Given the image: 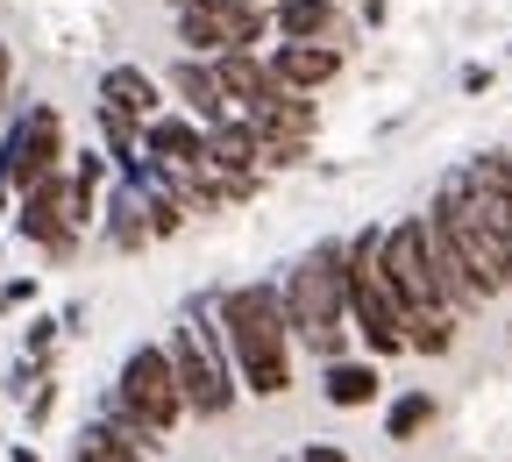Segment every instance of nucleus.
<instances>
[{
  "label": "nucleus",
  "instance_id": "obj_17",
  "mask_svg": "<svg viewBox=\"0 0 512 462\" xmlns=\"http://www.w3.org/2000/svg\"><path fill=\"white\" fill-rule=\"evenodd\" d=\"M456 178H463L470 200H484L498 221H512V164H505V157H470Z\"/></svg>",
  "mask_w": 512,
  "mask_h": 462
},
{
  "label": "nucleus",
  "instance_id": "obj_13",
  "mask_svg": "<svg viewBox=\"0 0 512 462\" xmlns=\"http://www.w3.org/2000/svg\"><path fill=\"white\" fill-rule=\"evenodd\" d=\"M214 72H221V86H228V100H235V107H264V100L285 86V79H278L256 50H221V57H214Z\"/></svg>",
  "mask_w": 512,
  "mask_h": 462
},
{
  "label": "nucleus",
  "instance_id": "obj_5",
  "mask_svg": "<svg viewBox=\"0 0 512 462\" xmlns=\"http://www.w3.org/2000/svg\"><path fill=\"white\" fill-rule=\"evenodd\" d=\"M178 420H185V384H178L171 349H136L114 384V427H128L136 441H157Z\"/></svg>",
  "mask_w": 512,
  "mask_h": 462
},
{
  "label": "nucleus",
  "instance_id": "obj_4",
  "mask_svg": "<svg viewBox=\"0 0 512 462\" xmlns=\"http://www.w3.org/2000/svg\"><path fill=\"white\" fill-rule=\"evenodd\" d=\"M171 363H178V384H185V413L221 420V413L235 406V370H228L235 356H228L221 313L192 306V313L178 320V335H171Z\"/></svg>",
  "mask_w": 512,
  "mask_h": 462
},
{
  "label": "nucleus",
  "instance_id": "obj_10",
  "mask_svg": "<svg viewBox=\"0 0 512 462\" xmlns=\"http://www.w3.org/2000/svg\"><path fill=\"white\" fill-rule=\"evenodd\" d=\"M57 164H64V114L57 107H29L22 128L8 136V150H0V171H8V185L22 192V185L50 178Z\"/></svg>",
  "mask_w": 512,
  "mask_h": 462
},
{
  "label": "nucleus",
  "instance_id": "obj_25",
  "mask_svg": "<svg viewBox=\"0 0 512 462\" xmlns=\"http://www.w3.org/2000/svg\"><path fill=\"white\" fill-rule=\"evenodd\" d=\"M427 420H434V399H427V391H406V399L392 406V420H384V434H392V441H413Z\"/></svg>",
  "mask_w": 512,
  "mask_h": 462
},
{
  "label": "nucleus",
  "instance_id": "obj_24",
  "mask_svg": "<svg viewBox=\"0 0 512 462\" xmlns=\"http://www.w3.org/2000/svg\"><path fill=\"white\" fill-rule=\"evenodd\" d=\"M264 143V171H299L306 164V136H285V128H256Z\"/></svg>",
  "mask_w": 512,
  "mask_h": 462
},
{
  "label": "nucleus",
  "instance_id": "obj_19",
  "mask_svg": "<svg viewBox=\"0 0 512 462\" xmlns=\"http://www.w3.org/2000/svg\"><path fill=\"white\" fill-rule=\"evenodd\" d=\"M377 370L370 363H342V356H328V370H320V391H328V406H370L377 399Z\"/></svg>",
  "mask_w": 512,
  "mask_h": 462
},
{
  "label": "nucleus",
  "instance_id": "obj_27",
  "mask_svg": "<svg viewBox=\"0 0 512 462\" xmlns=\"http://www.w3.org/2000/svg\"><path fill=\"white\" fill-rule=\"evenodd\" d=\"M50 342H57V320H36L29 327V356H50Z\"/></svg>",
  "mask_w": 512,
  "mask_h": 462
},
{
  "label": "nucleus",
  "instance_id": "obj_29",
  "mask_svg": "<svg viewBox=\"0 0 512 462\" xmlns=\"http://www.w3.org/2000/svg\"><path fill=\"white\" fill-rule=\"evenodd\" d=\"M29 299H36V285L22 278V285H8V292H0V313H8V306H29Z\"/></svg>",
  "mask_w": 512,
  "mask_h": 462
},
{
  "label": "nucleus",
  "instance_id": "obj_7",
  "mask_svg": "<svg viewBox=\"0 0 512 462\" xmlns=\"http://www.w3.org/2000/svg\"><path fill=\"white\" fill-rule=\"evenodd\" d=\"M264 0H185L178 8V36L192 50H256V36H264Z\"/></svg>",
  "mask_w": 512,
  "mask_h": 462
},
{
  "label": "nucleus",
  "instance_id": "obj_18",
  "mask_svg": "<svg viewBox=\"0 0 512 462\" xmlns=\"http://www.w3.org/2000/svg\"><path fill=\"white\" fill-rule=\"evenodd\" d=\"M143 143H150L157 164H192V157H200V143H207V128H192V121H178V114H157V121L143 128Z\"/></svg>",
  "mask_w": 512,
  "mask_h": 462
},
{
  "label": "nucleus",
  "instance_id": "obj_15",
  "mask_svg": "<svg viewBox=\"0 0 512 462\" xmlns=\"http://www.w3.org/2000/svg\"><path fill=\"white\" fill-rule=\"evenodd\" d=\"M278 36H292V43H342L335 0H278Z\"/></svg>",
  "mask_w": 512,
  "mask_h": 462
},
{
  "label": "nucleus",
  "instance_id": "obj_20",
  "mask_svg": "<svg viewBox=\"0 0 512 462\" xmlns=\"http://www.w3.org/2000/svg\"><path fill=\"white\" fill-rule=\"evenodd\" d=\"M249 121L256 128H285V136H313V100L299 86H278L264 107H249Z\"/></svg>",
  "mask_w": 512,
  "mask_h": 462
},
{
  "label": "nucleus",
  "instance_id": "obj_16",
  "mask_svg": "<svg viewBox=\"0 0 512 462\" xmlns=\"http://www.w3.org/2000/svg\"><path fill=\"white\" fill-rule=\"evenodd\" d=\"M100 100L107 107H121V114H136L143 128L164 114V100H157V86H150V72H136V64H114V72L100 79Z\"/></svg>",
  "mask_w": 512,
  "mask_h": 462
},
{
  "label": "nucleus",
  "instance_id": "obj_21",
  "mask_svg": "<svg viewBox=\"0 0 512 462\" xmlns=\"http://www.w3.org/2000/svg\"><path fill=\"white\" fill-rule=\"evenodd\" d=\"M79 462H143V441L128 434V427H114V420H107V427L93 420V427L79 434Z\"/></svg>",
  "mask_w": 512,
  "mask_h": 462
},
{
  "label": "nucleus",
  "instance_id": "obj_31",
  "mask_svg": "<svg viewBox=\"0 0 512 462\" xmlns=\"http://www.w3.org/2000/svg\"><path fill=\"white\" fill-rule=\"evenodd\" d=\"M8 72H15V64H8V43H0V100H8Z\"/></svg>",
  "mask_w": 512,
  "mask_h": 462
},
{
  "label": "nucleus",
  "instance_id": "obj_32",
  "mask_svg": "<svg viewBox=\"0 0 512 462\" xmlns=\"http://www.w3.org/2000/svg\"><path fill=\"white\" fill-rule=\"evenodd\" d=\"M15 462H43V455H36V448H15Z\"/></svg>",
  "mask_w": 512,
  "mask_h": 462
},
{
  "label": "nucleus",
  "instance_id": "obj_9",
  "mask_svg": "<svg viewBox=\"0 0 512 462\" xmlns=\"http://www.w3.org/2000/svg\"><path fill=\"white\" fill-rule=\"evenodd\" d=\"M15 228H22L29 242H43L50 256H72V242H79V214H72V178H64V171H50V178L22 185V214H15Z\"/></svg>",
  "mask_w": 512,
  "mask_h": 462
},
{
  "label": "nucleus",
  "instance_id": "obj_1",
  "mask_svg": "<svg viewBox=\"0 0 512 462\" xmlns=\"http://www.w3.org/2000/svg\"><path fill=\"white\" fill-rule=\"evenodd\" d=\"M221 327H228V356L242 370V391L256 399H278L292 384V320H285V292L271 285H235L221 306Z\"/></svg>",
  "mask_w": 512,
  "mask_h": 462
},
{
  "label": "nucleus",
  "instance_id": "obj_30",
  "mask_svg": "<svg viewBox=\"0 0 512 462\" xmlns=\"http://www.w3.org/2000/svg\"><path fill=\"white\" fill-rule=\"evenodd\" d=\"M299 462H349V455H342V448H328V441H313V448H306Z\"/></svg>",
  "mask_w": 512,
  "mask_h": 462
},
{
  "label": "nucleus",
  "instance_id": "obj_11",
  "mask_svg": "<svg viewBox=\"0 0 512 462\" xmlns=\"http://www.w3.org/2000/svg\"><path fill=\"white\" fill-rule=\"evenodd\" d=\"M200 164H214L221 178H235V185H249L256 171H264V143H256V121L242 128V121H214L207 128V143H200Z\"/></svg>",
  "mask_w": 512,
  "mask_h": 462
},
{
  "label": "nucleus",
  "instance_id": "obj_28",
  "mask_svg": "<svg viewBox=\"0 0 512 462\" xmlns=\"http://www.w3.org/2000/svg\"><path fill=\"white\" fill-rule=\"evenodd\" d=\"M50 406H57V391L43 384V391H29V420H50Z\"/></svg>",
  "mask_w": 512,
  "mask_h": 462
},
{
  "label": "nucleus",
  "instance_id": "obj_22",
  "mask_svg": "<svg viewBox=\"0 0 512 462\" xmlns=\"http://www.w3.org/2000/svg\"><path fill=\"white\" fill-rule=\"evenodd\" d=\"M100 136H107V150H114V164H121V171H143V157H136L143 121H136V114H121V107H107V100H100Z\"/></svg>",
  "mask_w": 512,
  "mask_h": 462
},
{
  "label": "nucleus",
  "instance_id": "obj_8",
  "mask_svg": "<svg viewBox=\"0 0 512 462\" xmlns=\"http://www.w3.org/2000/svg\"><path fill=\"white\" fill-rule=\"evenodd\" d=\"M377 256H384V278L399 285L406 313L448 306L441 285H434V256H427V214L420 221H399V228H377Z\"/></svg>",
  "mask_w": 512,
  "mask_h": 462
},
{
  "label": "nucleus",
  "instance_id": "obj_26",
  "mask_svg": "<svg viewBox=\"0 0 512 462\" xmlns=\"http://www.w3.org/2000/svg\"><path fill=\"white\" fill-rule=\"evenodd\" d=\"M93 207H100V157H79L72 164V214H79V228L93 221Z\"/></svg>",
  "mask_w": 512,
  "mask_h": 462
},
{
  "label": "nucleus",
  "instance_id": "obj_23",
  "mask_svg": "<svg viewBox=\"0 0 512 462\" xmlns=\"http://www.w3.org/2000/svg\"><path fill=\"white\" fill-rule=\"evenodd\" d=\"M107 228H114V242H121V249H143V242H150V192H143V185H136V192H121Z\"/></svg>",
  "mask_w": 512,
  "mask_h": 462
},
{
  "label": "nucleus",
  "instance_id": "obj_14",
  "mask_svg": "<svg viewBox=\"0 0 512 462\" xmlns=\"http://www.w3.org/2000/svg\"><path fill=\"white\" fill-rule=\"evenodd\" d=\"M171 93L192 107V114H200V128H214V121H228V86H221V72H207V64H178V72H171Z\"/></svg>",
  "mask_w": 512,
  "mask_h": 462
},
{
  "label": "nucleus",
  "instance_id": "obj_12",
  "mask_svg": "<svg viewBox=\"0 0 512 462\" xmlns=\"http://www.w3.org/2000/svg\"><path fill=\"white\" fill-rule=\"evenodd\" d=\"M271 72H278L285 86L313 93V86H328V79H342V43H292V36H285V50L271 57Z\"/></svg>",
  "mask_w": 512,
  "mask_h": 462
},
{
  "label": "nucleus",
  "instance_id": "obj_2",
  "mask_svg": "<svg viewBox=\"0 0 512 462\" xmlns=\"http://www.w3.org/2000/svg\"><path fill=\"white\" fill-rule=\"evenodd\" d=\"M285 320H292V342L320 349V363L342 356V320H349V249L342 242L313 249L285 278Z\"/></svg>",
  "mask_w": 512,
  "mask_h": 462
},
{
  "label": "nucleus",
  "instance_id": "obj_6",
  "mask_svg": "<svg viewBox=\"0 0 512 462\" xmlns=\"http://www.w3.org/2000/svg\"><path fill=\"white\" fill-rule=\"evenodd\" d=\"M349 320L363 327V342H370L377 356H399V349H406V299H399L392 278H384L377 228L349 242Z\"/></svg>",
  "mask_w": 512,
  "mask_h": 462
},
{
  "label": "nucleus",
  "instance_id": "obj_3",
  "mask_svg": "<svg viewBox=\"0 0 512 462\" xmlns=\"http://www.w3.org/2000/svg\"><path fill=\"white\" fill-rule=\"evenodd\" d=\"M427 221L448 235V249L463 256V271L477 278L484 299H498V292L512 285V221H498L484 200H470L463 178H448V185H441V200H434Z\"/></svg>",
  "mask_w": 512,
  "mask_h": 462
}]
</instances>
